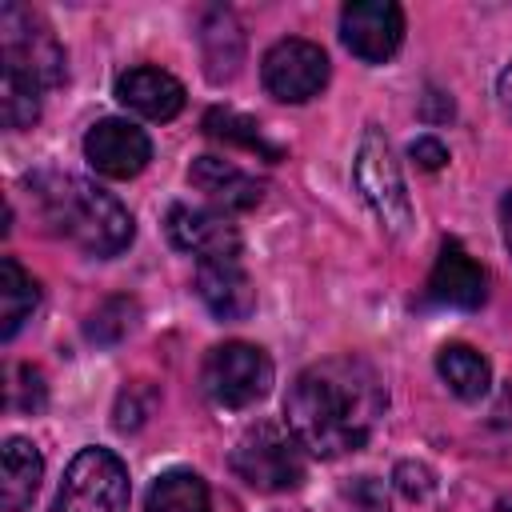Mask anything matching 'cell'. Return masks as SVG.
<instances>
[{
	"instance_id": "6da1fadb",
	"label": "cell",
	"mask_w": 512,
	"mask_h": 512,
	"mask_svg": "<svg viewBox=\"0 0 512 512\" xmlns=\"http://www.w3.org/2000/svg\"><path fill=\"white\" fill-rule=\"evenodd\" d=\"M384 408L388 392L376 368L352 352L308 364L284 396V420L292 436L304 444V452L320 460L364 448Z\"/></svg>"
},
{
	"instance_id": "7a4b0ae2",
	"label": "cell",
	"mask_w": 512,
	"mask_h": 512,
	"mask_svg": "<svg viewBox=\"0 0 512 512\" xmlns=\"http://www.w3.org/2000/svg\"><path fill=\"white\" fill-rule=\"evenodd\" d=\"M28 188L44 228L76 244L80 252L108 260L132 244V212L100 184L72 172H40L28 180Z\"/></svg>"
},
{
	"instance_id": "3957f363",
	"label": "cell",
	"mask_w": 512,
	"mask_h": 512,
	"mask_svg": "<svg viewBox=\"0 0 512 512\" xmlns=\"http://www.w3.org/2000/svg\"><path fill=\"white\" fill-rule=\"evenodd\" d=\"M0 60L4 72L28 80L32 88H56L64 84V48L48 20L32 12L28 4H0Z\"/></svg>"
},
{
	"instance_id": "277c9868",
	"label": "cell",
	"mask_w": 512,
	"mask_h": 512,
	"mask_svg": "<svg viewBox=\"0 0 512 512\" xmlns=\"http://www.w3.org/2000/svg\"><path fill=\"white\" fill-rule=\"evenodd\" d=\"M232 472L256 492H288L304 480V444L288 424L256 420L232 448Z\"/></svg>"
},
{
	"instance_id": "5b68a950",
	"label": "cell",
	"mask_w": 512,
	"mask_h": 512,
	"mask_svg": "<svg viewBox=\"0 0 512 512\" xmlns=\"http://www.w3.org/2000/svg\"><path fill=\"white\" fill-rule=\"evenodd\" d=\"M352 180H356V192L364 196V204L376 212L380 228L400 240L412 224V204H408V188L400 176V160L392 156V144L376 124H368L356 144Z\"/></svg>"
},
{
	"instance_id": "8992f818",
	"label": "cell",
	"mask_w": 512,
	"mask_h": 512,
	"mask_svg": "<svg viewBox=\"0 0 512 512\" xmlns=\"http://www.w3.org/2000/svg\"><path fill=\"white\" fill-rule=\"evenodd\" d=\"M128 500L132 484L124 460L92 444L72 456L48 512H128Z\"/></svg>"
},
{
	"instance_id": "52a82bcc",
	"label": "cell",
	"mask_w": 512,
	"mask_h": 512,
	"mask_svg": "<svg viewBox=\"0 0 512 512\" xmlns=\"http://www.w3.org/2000/svg\"><path fill=\"white\" fill-rule=\"evenodd\" d=\"M200 388L220 408H248L272 388V360L264 348L244 340H224L208 348L200 364Z\"/></svg>"
},
{
	"instance_id": "ba28073f",
	"label": "cell",
	"mask_w": 512,
	"mask_h": 512,
	"mask_svg": "<svg viewBox=\"0 0 512 512\" xmlns=\"http://www.w3.org/2000/svg\"><path fill=\"white\" fill-rule=\"evenodd\" d=\"M328 56L320 44L312 40H300V36H288V40H276L264 60H260V80L268 88V96L284 100V104H304L312 96H320V88L328 84Z\"/></svg>"
},
{
	"instance_id": "9c48e42d",
	"label": "cell",
	"mask_w": 512,
	"mask_h": 512,
	"mask_svg": "<svg viewBox=\"0 0 512 512\" xmlns=\"http://www.w3.org/2000/svg\"><path fill=\"white\" fill-rule=\"evenodd\" d=\"M340 40L364 64H384L404 44V12L392 0H348L340 8Z\"/></svg>"
},
{
	"instance_id": "30bf717a",
	"label": "cell",
	"mask_w": 512,
	"mask_h": 512,
	"mask_svg": "<svg viewBox=\"0 0 512 512\" xmlns=\"http://www.w3.org/2000/svg\"><path fill=\"white\" fill-rule=\"evenodd\" d=\"M84 156L88 164L108 176V180H132L136 172L148 168L152 160V140L144 136V128H136L132 120L120 116H104L88 128L84 136Z\"/></svg>"
},
{
	"instance_id": "8fae6325",
	"label": "cell",
	"mask_w": 512,
	"mask_h": 512,
	"mask_svg": "<svg viewBox=\"0 0 512 512\" xmlns=\"http://www.w3.org/2000/svg\"><path fill=\"white\" fill-rule=\"evenodd\" d=\"M164 232L180 252H192L200 264L240 256V228L224 212H212V208L172 204L168 216H164Z\"/></svg>"
},
{
	"instance_id": "7c38bea8",
	"label": "cell",
	"mask_w": 512,
	"mask_h": 512,
	"mask_svg": "<svg viewBox=\"0 0 512 512\" xmlns=\"http://www.w3.org/2000/svg\"><path fill=\"white\" fill-rule=\"evenodd\" d=\"M488 296V276L484 268L464 252L460 240H444L440 244V256L432 264V276H428V300L432 304H444V308H480Z\"/></svg>"
},
{
	"instance_id": "4fadbf2b",
	"label": "cell",
	"mask_w": 512,
	"mask_h": 512,
	"mask_svg": "<svg viewBox=\"0 0 512 512\" xmlns=\"http://www.w3.org/2000/svg\"><path fill=\"white\" fill-rule=\"evenodd\" d=\"M116 100L144 120H172L184 108V84L152 64H136L116 76Z\"/></svg>"
},
{
	"instance_id": "5bb4252c",
	"label": "cell",
	"mask_w": 512,
	"mask_h": 512,
	"mask_svg": "<svg viewBox=\"0 0 512 512\" xmlns=\"http://www.w3.org/2000/svg\"><path fill=\"white\" fill-rule=\"evenodd\" d=\"M196 296L216 320H248L256 308V288L240 260H204L196 264Z\"/></svg>"
},
{
	"instance_id": "9a60e30c",
	"label": "cell",
	"mask_w": 512,
	"mask_h": 512,
	"mask_svg": "<svg viewBox=\"0 0 512 512\" xmlns=\"http://www.w3.org/2000/svg\"><path fill=\"white\" fill-rule=\"evenodd\" d=\"M188 180L216 208H228V212H244L264 200V180L248 176L244 168H236L232 160H220V156H196L188 168Z\"/></svg>"
},
{
	"instance_id": "2e32d148",
	"label": "cell",
	"mask_w": 512,
	"mask_h": 512,
	"mask_svg": "<svg viewBox=\"0 0 512 512\" xmlns=\"http://www.w3.org/2000/svg\"><path fill=\"white\" fill-rule=\"evenodd\" d=\"M44 480V456L32 440L8 436L0 452V504L4 512H28Z\"/></svg>"
},
{
	"instance_id": "e0dca14e",
	"label": "cell",
	"mask_w": 512,
	"mask_h": 512,
	"mask_svg": "<svg viewBox=\"0 0 512 512\" xmlns=\"http://www.w3.org/2000/svg\"><path fill=\"white\" fill-rule=\"evenodd\" d=\"M200 56H204V72L208 80L224 84L240 72L244 64V32H240V20L228 12V8H208L200 16Z\"/></svg>"
},
{
	"instance_id": "ac0fdd59",
	"label": "cell",
	"mask_w": 512,
	"mask_h": 512,
	"mask_svg": "<svg viewBox=\"0 0 512 512\" xmlns=\"http://www.w3.org/2000/svg\"><path fill=\"white\" fill-rule=\"evenodd\" d=\"M36 304H40L36 280L20 268L16 256H4L0 260V336L12 340L20 332V324L32 316Z\"/></svg>"
},
{
	"instance_id": "d6986e66",
	"label": "cell",
	"mask_w": 512,
	"mask_h": 512,
	"mask_svg": "<svg viewBox=\"0 0 512 512\" xmlns=\"http://www.w3.org/2000/svg\"><path fill=\"white\" fill-rule=\"evenodd\" d=\"M436 372L460 400H480L488 392V384H492L488 360L468 344H444L440 356H436Z\"/></svg>"
},
{
	"instance_id": "ffe728a7",
	"label": "cell",
	"mask_w": 512,
	"mask_h": 512,
	"mask_svg": "<svg viewBox=\"0 0 512 512\" xmlns=\"http://www.w3.org/2000/svg\"><path fill=\"white\" fill-rule=\"evenodd\" d=\"M144 512H212L208 484L192 468H172V472L152 480Z\"/></svg>"
},
{
	"instance_id": "44dd1931",
	"label": "cell",
	"mask_w": 512,
	"mask_h": 512,
	"mask_svg": "<svg viewBox=\"0 0 512 512\" xmlns=\"http://www.w3.org/2000/svg\"><path fill=\"white\" fill-rule=\"evenodd\" d=\"M204 132L212 140H224V144H236V148H248V152H260L264 160H280V144H272L264 136V128L232 108H208L204 112Z\"/></svg>"
},
{
	"instance_id": "7402d4cb",
	"label": "cell",
	"mask_w": 512,
	"mask_h": 512,
	"mask_svg": "<svg viewBox=\"0 0 512 512\" xmlns=\"http://www.w3.org/2000/svg\"><path fill=\"white\" fill-rule=\"evenodd\" d=\"M132 324H136V304H132L128 296H108V300L84 320V336H88L92 344L108 348V344H120V340L132 332Z\"/></svg>"
},
{
	"instance_id": "603a6c76",
	"label": "cell",
	"mask_w": 512,
	"mask_h": 512,
	"mask_svg": "<svg viewBox=\"0 0 512 512\" xmlns=\"http://www.w3.org/2000/svg\"><path fill=\"white\" fill-rule=\"evenodd\" d=\"M40 116V88H32L28 80L12 76V72H0V120L4 128L20 132V128H32Z\"/></svg>"
},
{
	"instance_id": "cb8c5ba5",
	"label": "cell",
	"mask_w": 512,
	"mask_h": 512,
	"mask_svg": "<svg viewBox=\"0 0 512 512\" xmlns=\"http://www.w3.org/2000/svg\"><path fill=\"white\" fill-rule=\"evenodd\" d=\"M156 408V392L144 384V380H136V384H128L120 396H116V412H112V424L120 428V432H132V428H140L144 424V416Z\"/></svg>"
},
{
	"instance_id": "d4e9b609",
	"label": "cell",
	"mask_w": 512,
	"mask_h": 512,
	"mask_svg": "<svg viewBox=\"0 0 512 512\" xmlns=\"http://www.w3.org/2000/svg\"><path fill=\"white\" fill-rule=\"evenodd\" d=\"M44 396H48L44 372L32 368V364H20V368H16V384H12V408H20V412H40V408H44Z\"/></svg>"
},
{
	"instance_id": "484cf974",
	"label": "cell",
	"mask_w": 512,
	"mask_h": 512,
	"mask_svg": "<svg viewBox=\"0 0 512 512\" xmlns=\"http://www.w3.org/2000/svg\"><path fill=\"white\" fill-rule=\"evenodd\" d=\"M396 488H400L408 500H424V496L436 488V480H432V472H428L424 464L404 460V464H396Z\"/></svg>"
},
{
	"instance_id": "4316f807",
	"label": "cell",
	"mask_w": 512,
	"mask_h": 512,
	"mask_svg": "<svg viewBox=\"0 0 512 512\" xmlns=\"http://www.w3.org/2000/svg\"><path fill=\"white\" fill-rule=\"evenodd\" d=\"M348 496H352V504H356L360 512H388V496H384V488H380L372 476H360V480L348 488Z\"/></svg>"
},
{
	"instance_id": "83f0119b",
	"label": "cell",
	"mask_w": 512,
	"mask_h": 512,
	"mask_svg": "<svg viewBox=\"0 0 512 512\" xmlns=\"http://www.w3.org/2000/svg\"><path fill=\"white\" fill-rule=\"evenodd\" d=\"M408 156H412L420 168H428V172H436V168L448 164V148H444L436 136H416L412 148H408Z\"/></svg>"
},
{
	"instance_id": "f1b7e54d",
	"label": "cell",
	"mask_w": 512,
	"mask_h": 512,
	"mask_svg": "<svg viewBox=\"0 0 512 512\" xmlns=\"http://www.w3.org/2000/svg\"><path fill=\"white\" fill-rule=\"evenodd\" d=\"M500 232H504V244L512 252V192L500 196Z\"/></svg>"
},
{
	"instance_id": "f546056e",
	"label": "cell",
	"mask_w": 512,
	"mask_h": 512,
	"mask_svg": "<svg viewBox=\"0 0 512 512\" xmlns=\"http://www.w3.org/2000/svg\"><path fill=\"white\" fill-rule=\"evenodd\" d=\"M500 96H504V104L512 108V64L500 72Z\"/></svg>"
}]
</instances>
